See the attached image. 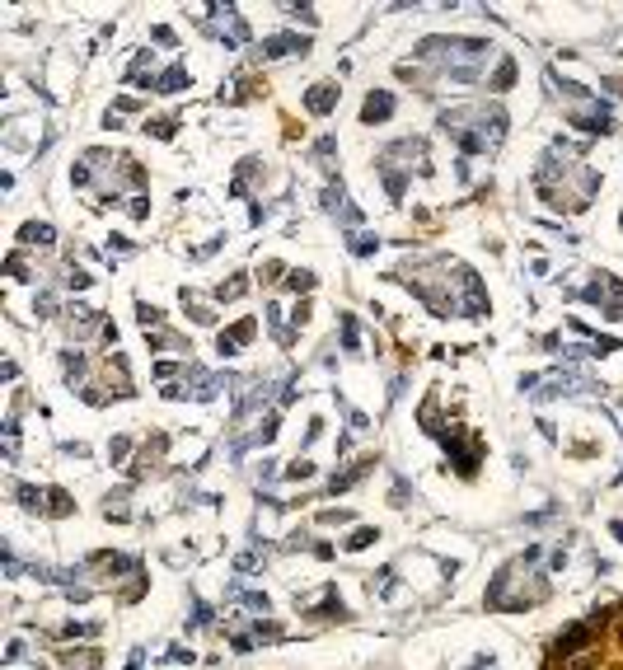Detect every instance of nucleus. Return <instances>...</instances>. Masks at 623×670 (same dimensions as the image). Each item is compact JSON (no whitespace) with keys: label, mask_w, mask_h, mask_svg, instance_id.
Masks as SVG:
<instances>
[{"label":"nucleus","mask_w":623,"mask_h":670,"mask_svg":"<svg viewBox=\"0 0 623 670\" xmlns=\"http://www.w3.org/2000/svg\"><path fill=\"white\" fill-rule=\"evenodd\" d=\"M389 113H394V99H389L385 90H380V94H365V113H361V122H385Z\"/></svg>","instance_id":"nucleus-2"},{"label":"nucleus","mask_w":623,"mask_h":670,"mask_svg":"<svg viewBox=\"0 0 623 670\" xmlns=\"http://www.w3.org/2000/svg\"><path fill=\"white\" fill-rule=\"evenodd\" d=\"M24 239H38V244H52V225H28Z\"/></svg>","instance_id":"nucleus-5"},{"label":"nucleus","mask_w":623,"mask_h":670,"mask_svg":"<svg viewBox=\"0 0 623 670\" xmlns=\"http://www.w3.org/2000/svg\"><path fill=\"white\" fill-rule=\"evenodd\" d=\"M244 276H230V281H221V291H216V300H239V296H244Z\"/></svg>","instance_id":"nucleus-4"},{"label":"nucleus","mask_w":623,"mask_h":670,"mask_svg":"<svg viewBox=\"0 0 623 670\" xmlns=\"http://www.w3.org/2000/svg\"><path fill=\"white\" fill-rule=\"evenodd\" d=\"M370 539H375V530H356V535H351V549H365Z\"/></svg>","instance_id":"nucleus-8"},{"label":"nucleus","mask_w":623,"mask_h":670,"mask_svg":"<svg viewBox=\"0 0 623 670\" xmlns=\"http://www.w3.org/2000/svg\"><path fill=\"white\" fill-rule=\"evenodd\" d=\"M333 104H338V85H314V90L305 94V108H310V113H328Z\"/></svg>","instance_id":"nucleus-1"},{"label":"nucleus","mask_w":623,"mask_h":670,"mask_svg":"<svg viewBox=\"0 0 623 670\" xmlns=\"http://www.w3.org/2000/svg\"><path fill=\"white\" fill-rule=\"evenodd\" d=\"M511 80H516V61H502V71H497V90H507Z\"/></svg>","instance_id":"nucleus-7"},{"label":"nucleus","mask_w":623,"mask_h":670,"mask_svg":"<svg viewBox=\"0 0 623 670\" xmlns=\"http://www.w3.org/2000/svg\"><path fill=\"white\" fill-rule=\"evenodd\" d=\"M127 446H131L127 436H117L113 446H108V460H113V464H122V460H127Z\"/></svg>","instance_id":"nucleus-6"},{"label":"nucleus","mask_w":623,"mask_h":670,"mask_svg":"<svg viewBox=\"0 0 623 670\" xmlns=\"http://www.w3.org/2000/svg\"><path fill=\"white\" fill-rule=\"evenodd\" d=\"M310 42L300 38V33H291V38H272V42H262V56H286V52H305Z\"/></svg>","instance_id":"nucleus-3"}]
</instances>
